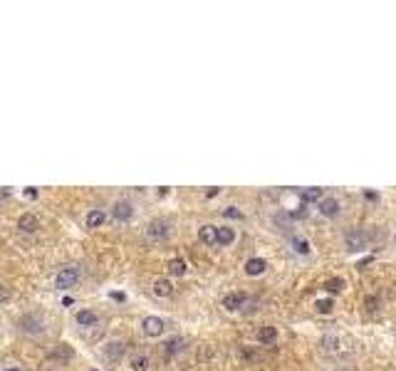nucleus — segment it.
<instances>
[{"instance_id":"nucleus-1","label":"nucleus","mask_w":396,"mask_h":371,"mask_svg":"<svg viewBox=\"0 0 396 371\" xmlns=\"http://www.w3.org/2000/svg\"><path fill=\"white\" fill-rule=\"evenodd\" d=\"M79 277H82V267L79 265H67V267L59 270V275L55 277V287L57 290H70V287H75L79 282Z\"/></svg>"},{"instance_id":"nucleus-2","label":"nucleus","mask_w":396,"mask_h":371,"mask_svg":"<svg viewBox=\"0 0 396 371\" xmlns=\"http://www.w3.org/2000/svg\"><path fill=\"white\" fill-rule=\"evenodd\" d=\"M369 240H372V235H369L367 230H361V228H357V230H349V233H347V238H344V242H347V250H352V253H361V250L369 245Z\"/></svg>"},{"instance_id":"nucleus-3","label":"nucleus","mask_w":396,"mask_h":371,"mask_svg":"<svg viewBox=\"0 0 396 371\" xmlns=\"http://www.w3.org/2000/svg\"><path fill=\"white\" fill-rule=\"evenodd\" d=\"M248 299L250 297L246 292H230V295L223 297V307H226L228 312H238V310H246Z\"/></svg>"},{"instance_id":"nucleus-4","label":"nucleus","mask_w":396,"mask_h":371,"mask_svg":"<svg viewBox=\"0 0 396 371\" xmlns=\"http://www.w3.org/2000/svg\"><path fill=\"white\" fill-rule=\"evenodd\" d=\"M20 329L27 334H38L45 329V322H42L40 315H25V317H20Z\"/></svg>"},{"instance_id":"nucleus-5","label":"nucleus","mask_w":396,"mask_h":371,"mask_svg":"<svg viewBox=\"0 0 396 371\" xmlns=\"http://www.w3.org/2000/svg\"><path fill=\"white\" fill-rule=\"evenodd\" d=\"M146 235H149L151 240H166L169 238V223L166 221H151L146 225Z\"/></svg>"},{"instance_id":"nucleus-6","label":"nucleus","mask_w":396,"mask_h":371,"mask_svg":"<svg viewBox=\"0 0 396 371\" xmlns=\"http://www.w3.org/2000/svg\"><path fill=\"white\" fill-rule=\"evenodd\" d=\"M112 215H114V218H116L119 223L132 221V215H134V205L129 203V201H116V203H114V208H112Z\"/></svg>"},{"instance_id":"nucleus-7","label":"nucleus","mask_w":396,"mask_h":371,"mask_svg":"<svg viewBox=\"0 0 396 371\" xmlns=\"http://www.w3.org/2000/svg\"><path fill=\"white\" fill-rule=\"evenodd\" d=\"M141 329H144L146 336H159V334L164 332V319H159V317H144Z\"/></svg>"},{"instance_id":"nucleus-8","label":"nucleus","mask_w":396,"mask_h":371,"mask_svg":"<svg viewBox=\"0 0 396 371\" xmlns=\"http://www.w3.org/2000/svg\"><path fill=\"white\" fill-rule=\"evenodd\" d=\"M317 208H320V213L324 215V218H337V215H340V210H342V205H340L337 198H324Z\"/></svg>"},{"instance_id":"nucleus-9","label":"nucleus","mask_w":396,"mask_h":371,"mask_svg":"<svg viewBox=\"0 0 396 371\" xmlns=\"http://www.w3.org/2000/svg\"><path fill=\"white\" fill-rule=\"evenodd\" d=\"M265 270H267V260L263 258H250L246 262V272L250 277H258V275H263Z\"/></svg>"},{"instance_id":"nucleus-10","label":"nucleus","mask_w":396,"mask_h":371,"mask_svg":"<svg viewBox=\"0 0 396 371\" xmlns=\"http://www.w3.org/2000/svg\"><path fill=\"white\" fill-rule=\"evenodd\" d=\"M18 228L22 230V233H35V230L40 228L38 215H33V213H22L20 221H18Z\"/></svg>"},{"instance_id":"nucleus-11","label":"nucleus","mask_w":396,"mask_h":371,"mask_svg":"<svg viewBox=\"0 0 396 371\" xmlns=\"http://www.w3.org/2000/svg\"><path fill=\"white\" fill-rule=\"evenodd\" d=\"M300 198H302V203H322V201H324V196H322V188H315V186H310V188H302V191H300Z\"/></svg>"},{"instance_id":"nucleus-12","label":"nucleus","mask_w":396,"mask_h":371,"mask_svg":"<svg viewBox=\"0 0 396 371\" xmlns=\"http://www.w3.org/2000/svg\"><path fill=\"white\" fill-rule=\"evenodd\" d=\"M198 238L206 242V245H218V228L216 225H203L198 230Z\"/></svg>"},{"instance_id":"nucleus-13","label":"nucleus","mask_w":396,"mask_h":371,"mask_svg":"<svg viewBox=\"0 0 396 371\" xmlns=\"http://www.w3.org/2000/svg\"><path fill=\"white\" fill-rule=\"evenodd\" d=\"M75 319H77V324H79V327H95L99 317H97V312H92V310H79Z\"/></svg>"},{"instance_id":"nucleus-14","label":"nucleus","mask_w":396,"mask_h":371,"mask_svg":"<svg viewBox=\"0 0 396 371\" xmlns=\"http://www.w3.org/2000/svg\"><path fill=\"white\" fill-rule=\"evenodd\" d=\"M258 342L260 344H275L278 342V327H263L260 332H258Z\"/></svg>"},{"instance_id":"nucleus-15","label":"nucleus","mask_w":396,"mask_h":371,"mask_svg":"<svg viewBox=\"0 0 396 371\" xmlns=\"http://www.w3.org/2000/svg\"><path fill=\"white\" fill-rule=\"evenodd\" d=\"M233 240H235V230L221 225V228H218V245H221V248H228V245H233Z\"/></svg>"},{"instance_id":"nucleus-16","label":"nucleus","mask_w":396,"mask_h":371,"mask_svg":"<svg viewBox=\"0 0 396 371\" xmlns=\"http://www.w3.org/2000/svg\"><path fill=\"white\" fill-rule=\"evenodd\" d=\"M171 292H173V285H171L169 280L159 277L156 282H154V295L156 297H169Z\"/></svg>"},{"instance_id":"nucleus-17","label":"nucleus","mask_w":396,"mask_h":371,"mask_svg":"<svg viewBox=\"0 0 396 371\" xmlns=\"http://www.w3.org/2000/svg\"><path fill=\"white\" fill-rule=\"evenodd\" d=\"M102 223H104V210L95 208V210H89V213H87V228H89V230L99 228Z\"/></svg>"},{"instance_id":"nucleus-18","label":"nucleus","mask_w":396,"mask_h":371,"mask_svg":"<svg viewBox=\"0 0 396 371\" xmlns=\"http://www.w3.org/2000/svg\"><path fill=\"white\" fill-rule=\"evenodd\" d=\"M184 344H186L184 339H178V336H171L169 342L164 344V349H166V354H169V356H176L178 352H184Z\"/></svg>"},{"instance_id":"nucleus-19","label":"nucleus","mask_w":396,"mask_h":371,"mask_svg":"<svg viewBox=\"0 0 396 371\" xmlns=\"http://www.w3.org/2000/svg\"><path fill=\"white\" fill-rule=\"evenodd\" d=\"M169 272H171V275H176V277L186 275V262H184L181 258H173L169 262Z\"/></svg>"},{"instance_id":"nucleus-20","label":"nucleus","mask_w":396,"mask_h":371,"mask_svg":"<svg viewBox=\"0 0 396 371\" xmlns=\"http://www.w3.org/2000/svg\"><path fill=\"white\" fill-rule=\"evenodd\" d=\"M344 285H347V282H344L342 277H329L327 282H324V290L334 295V292H342V290H344Z\"/></svg>"},{"instance_id":"nucleus-21","label":"nucleus","mask_w":396,"mask_h":371,"mask_svg":"<svg viewBox=\"0 0 396 371\" xmlns=\"http://www.w3.org/2000/svg\"><path fill=\"white\" fill-rule=\"evenodd\" d=\"M292 250L295 253H300V255H310V242L304 240V238H292Z\"/></svg>"},{"instance_id":"nucleus-22","label":"nucleus","mask_w":396,"mask_h":371,"mask_svg":"<svg viewBox=\"0 0 396 371\" xmlns=\"http://www.w3.org/2000/svg\"><path fill=\"white\" fill-rule=\"evenodd\" d=\"M132 371H149V356H134L132 359Z\"/></svg>"},{"instance_id":"nucleus-23","label":"nucleus","mask_w":396,"mask_h":371,"mask_svg":"<svg viewBox=\"0 0 396 371\" xmlns=\"http://www.w3.org/2000/svg\"><path fill=\"white\" fill-rule=\"evenodd\" d=\"M275 225H280V230H290V225H292V215L290 213H278L275 215Z\"/></svg>"},{"instance_id":"nucleus-24","label":"nucleus","mask_w":396,"mask_h":371,"mask_svg":"<svg viewBox=\"0 0 396 371\" xmlns=\"http://www.w3.org/2000/svg\"><path fill=\"white\" fill-rule=\"evenodd\" d=\"M104 352H107V356H109V359H119V356L124 354V344H121V342H119V344H116V342H112V344H109Z\"/></svg>"},{"instance_id":"nucleus-25","label":"nucleus","mask_w":396,"mask_h":371,"mask_svg":"<svg viewBox=\"0 0 396 371\" xmlns=\"http://www.w3.org/2000/svg\"><path fill=\"white\" fill-rule=\"evenodd\" d=\"M52 359H72V349L67 344H59L55 352H52Z\"/></svg>"},{"instance_id":"nucleus-26","label":"nucleus","mask_w":396,"mask_h":371,"mask_svg":"<svg viewBox=\"0 0 396 371\" xmlns=\"http://www.w3.org/2000/svg\"><path fill=\"white\" fill-rule=\"evenodd\" d=\"M315 307H317V312H320V315H329V312H332V307H334V302H332V299H317V304H315Z\"/></svg>"},{"instance_id":"nucleus-27","label":"nucleus","mask_w":396,"mask_h":371,"mask_svg":"<svg viewBox=\"0 0 396 371\" xmlns=\"http://www.w3.org/2000/svg\"><path fill=\"white\" fill-rule=\"evenodd\" d=\"M223 215H226V218H233V221H240V218H243V213H240L235 205H228L226 210H223Z\"/></svg>"},{"instance_id":"nucleus-28","label":"nucleus","mask_w":396,"mask_h":371,"mask_svg":"<svg viewBox=\"0 0 396 371\" xmlns=\"http://www.w3.org/2000/svg\"><path fill=\"white\" fill-rule=\"evenodd\" d=\"M364 198H367L369 203H379V193H377V191H364Z\"/></svg>"},{"instance_id":"nucleus-29","label":"nucleus","mask_w":396,"mask_h":371,"mask_svg":"<svg viewBox=\"0 0 396 371\" xmlns=\"http://www.w3.org/2000/svg\"><path fill=\"white\" fill-rule=\"evenodd\" d=\"M290 215H292V221H295V218H304V215H307V210H304V203H300V208H297V210H292Z\"/></svg>"},{"instance_id":"nucleus-30","label":"nucleus","mask_w":396,"mask_h":371,"mask_svg":"<svg viewBox=\"0 0 396 371\" xmlns=\"http://www.w3.org/2000/svg\"><path fill=\"white\" fill-rule=\"evenodd\" d=\"M377 299H374V297H367V307H369V312H374V310H377Z\"/></svg>"},{"instance_id":"nucleus-31","label":"nucleus","mask_w":396,"mask_h":371,"mask_svg":"<svg viewBox=\"0 0 396 371\" xmlns=\"http://www.w3.org/2000/svg\"><path fill=\"white\" fill-rule=\"evenodd\" d=\"M109 297H112V299H116V302H124V299H127V295H124V292H109Z\"/></svg>"},{"instance_id":"nucleus-32","label":"nucleus","mask_w":396,"mask_h":371,"mask_svg":"<svg viewBox=\"0 0 396 371\" xmlns=\"http://www.w3.org/2000/svg\"><path fill=\"white\" fill-rule=\"evenodd\" d=\"M221 193V188H208L206 191V198H213V196H218Z\"/></svg>"},{"instance_id":"nucleus-33","label":"nucleus","mask_w":396,"mask_h":371,"mask_svg":"<svg viewBox=\"0 0 396 371\" xmlns=\"http://www.w3.org/2000/svg\"><path fill=\"white\" fill-rule=\"evenodd\" d=\"M25 196H27V198H35V196H38V191H35V188H27V191H25Z\"/></svg>"},{"instance_id":"nucleus-34","label":"nucleus","mask_w":396,"mask_h":371,"mask_svg":"<svg viewBox=\"0 0 396 371\" xmlns=\"http://www.w3.org/2000/svg\"><path fill=\"white\" fill-rule=\"evenodd\" d=\"M3 371H20V369H18V366H5Z\"/></svg>"}]
</instances>
